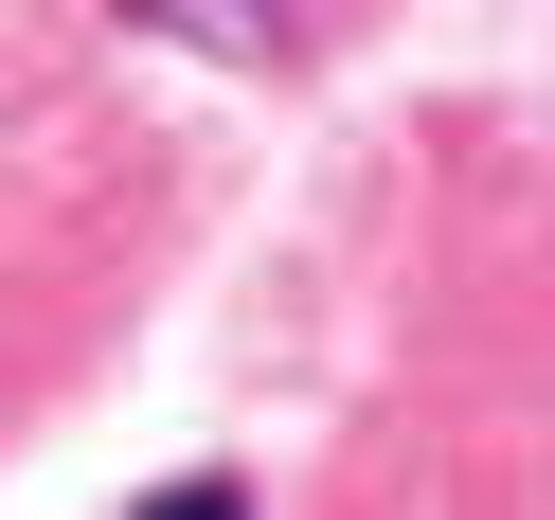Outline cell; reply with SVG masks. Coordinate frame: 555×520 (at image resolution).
I'll return each instance as SVG.
<instances>
[{
    "instance_id": "cell-1",
    "label": "cell",
    "mask_w": 555,
    "mask_h": 520,
    "mask_svg": "<svg viewBox=\"0 0 555 520\" xmlns=\"http://www.w3.org/2000/svg\"><path fill=\"white\" fill-rule=\"evenodd\" d=\"M126 37H162V54H216V73H269V54H305L340 18V0H108Z\"/></svg>"
}]
</instances>
